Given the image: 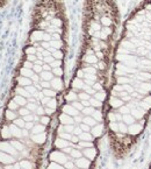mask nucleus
Wrapping results in <instances>:
<instances>
[{"label":"nucleus","instance_id":"obj_1","mask_svg":"<svg viewBox=\"0 0 151 169\" xmlns=\"http://www.w3.org/2000/svg\"><path fill=\"white\" fill-rule=\"evenodd\" d=\"M50 160L52 162L60 163V165H65V162L69 159H68V155L63 151H54L50 154Z\"/></svg>","mask_w":151,"mask_h":169},{"label":"nucleus","instance_id":"obj_2","mask_svg":"<svg viewBox=\"0 0 151 169\" xmlns=\"http://www.w3.org/2000/svg\"><path fill=\"white\" fill-rule=\"evenodd\" d=\"M0 151L5 152V153H7V154L14 156V157L19 155V152L11 145V142H7V141L0 142Z\"/></svg>","mask_w":151,"mask_h":169},{"label":"nucleus","instance_id":"obj_3","mask_svg":"<svg viewBox=\"0 0 151 169\" xmlns=\"http://www.w3.org/2000/svg\"><path fill=\"white\" fill-rule=\"evenodd\" d=\"M143 129V125L141 123H135L133 125H130L128 127V133L130 135H134V137H136L140 133L142 132Z\"/></svg>","mask_w":151,"mask_h":169},{"label":"nucleus","instance_id":"obj_4","mask_svg":"<svg viewBox=\"0 0 151 169\" xmlns=\"http://www.w3.org/2000/svg\"><path fill=\"white\" fill-rule=\"evenodd\" d=\"M15 162V159H14V156L9 155L7 153H5V152L0 151V163H2V165H12Z\"/></svg>","mask_w":151,"mask_h":169},{"label":"nucleus","instance_id":"obj_5","mask_svg":"<svg viewBox=\"0 0 151 169\" xmlns=\"http://www.w3.org/2000/svg\"><path fill=\"white\" fill-rule=\"evenodd\" d=\"M74 163H76V167H78L79 169H88L91 165V160H88L87 157H79Z\"/></svg>","mask_w":151,"mask_h":169},{"label":"nucleus","instance_id":"obj_6","mask_svg":"<svg viewBox=\"0 0 151 169\" xmlns=\"http://www.w3.org/2000/svg\"><path fill=\"white\" fill-rule=\"evenodd\" d=\"M60 121L62 125H73L74 119L66 113H62L60 115Z\"/></svg>","mask_w":151,"mask_h":169},{"label":"nucleus","instance_id":"obj_7","mask_svg":"<svg viewBox=\"0 0 151 169\" xmlns=\"http://www.w3.org/2000/svg\"><path fill=\"white\" fill-rule=\"evenodd\" d=\"M63 113L69 114V115H71V117H76V115L79 114V111L76 110L71 104H66V105L63 106Z\"/></svg>","mask_w":151,"mask_h":169},{"label":"nucleus","instance_id":"obj_8","mask_svg":"<svg viewBox=\"0 0 151 169\" xmlns=\"http://www.w3.org/2000/svg\"><path fill=\"white\" fill-rule=\"evenodd\" d=\"M30 138H32V141L36 142V143H40V145H42V143H44L47 140V135L46 133H40V134H32L30 135Z\"/></svg>","mask_w":151,"mask_h":169},{"label":"nucleus","instance_id":"obj_9","mask_svg":"<svg viewBox=\"0 0 151 169\" xmlns=\"http://www.w3.org/2000/svg\"><path fill=\"white\" fill-rule=\"evenodd\" d=\"M92 135L94 138H99L102 135V132H104V125L101 124H96L94 127H92Z\"/></svg>","mask_w":151,"mask_h":169},{"label":"nucleus","instance_id":"obj_10","mask_svg":"<svg viewBox=\"0 0 151 169\" xmlns=\"http://www.w3.org/2000/svg\"><path fill=\"white\" fill-rule=\"evenodd\" d=\"M9 129H11V133H12V137L14 138H21L22 137V129L20 127H18L16 125H9Z\"/></svg>","mask_w":151,"mask_h":169},{"label":"nucleus","instance_id":"obj_11","mask_svg":"<svg viewBox=\"0 0 151 169\" xmlns=\"http://www.w3.org/2000/svg\"><path fill=\"white\" fill-rule=\"evenodd\" d=\"M82 154L85 155V157H87L88 160H93L96 155V151L93 148V147H90V148H85L84 151H82Z\"/></svg>","mask_w":151,"mask_h":169},{"label":"nucleus","instance_id":"obj_12","mask_svg":"<svg viewBox=\"0 0 151 169\" xmlns=\"http://www.w3.org/2000/svg\"><path fill=\"white\" fill-rule=\"evenodd\" d=\"M69 145H70V142L68 141V140L62 139V138H58L55 141V146L56 148H58V149H64L66 147H69Z\"/></svg>","mask_w":151,"mask_h":169},{"label":"nucleus","instance_id":"obj_13","mask_svg":"<svg viewBox=\"0 0 151 169\" xmlns=\"http://www.w3.org/2000/svg\"><path fill=\"white\" fill-rule=\"evenodd\" d=\"M82 123L86 124V125H88L90 127H94L96 124H98V121H96L95 119L93 118L92 115H85V117H84V119H82Z\"/></svg>","mask_w":151,"mask_h":169},{"label":"nucleus","instance_id":"obj_14","mask_svg":"<svg viewBox=\"0 0 151 169\" xmlns=\"http://www.w3.org/2000/svg\"><path fill=\"white\" fill-rule=\"evenodd\" d=\"M13 101H15V103H16L19 106H21V107H23V106H26L28 104V103H27V98H24V97L20 96V95H16V96L14 97Z\"/></svg>","mask_w":151,"mask_h":169},{"label":"nucleus","instance_id":"obj_15","mask_svg":"<svg viewBox=\"0 0 151 169\" xmlns=\"http://www.w3.org/2000/svg\"><path fill=\"white\" fill-rule=\"evenodd\" d=\"M44 131H46V126L42 125V124H37L33 127L30 132H32V134H40V133H43Z\"/></svg>","mask_w":151,"mask_h":169},{"label":"nucleus","instance_id":"obj_16","mask_svg":"<svg viewBox=\"0 0 151 169\" xmlns=\"http://www.w3.org/2000/svg\"><path fill=\"white\" fill-rule=\"evenodd\" d=\"M18 114L19 113H15V111L7 110L6 111V113H5V117H6V119L9 120V121H14L15 119L18 118Z\"/></svg>","mask_w":151,"mask_h":169},{"label":"nucleus","instance_id":"obj_17","mask_svg":"<svg viewBox=\"0 0 151 169\" xmlns=\"http://www.w3.org/2000/svg\"><path fill=\"white\" fill-rule=\"evenodd\" d=\"M78 137L82 141H92V139H93V135L90 132H82Z\"/></svg>","mask_w":151,"mask_h":169},{"label":"nucleus","instance_id":"obj_18","mask_svg":"<svg viewBox=\"0 0 151 169\" xmlns=\"http://www.w3.org/2000/svg\"><path fill=\"white\" fill-rule=\"evenodd\" d=\"M9 142H11V145L18 152H22L23 149H24V146L22 145V142L18 141V140H12V141H9Z\"/></svg>","mask_w":151,"mask_h":169},{"label":"nucleus","instance_id":"obj_19","mask_svg":"<svg viewBox=\"0 0 151 169\" xmlns=\"http://www.w3.org/2000/svg\"><path fill=\"white\" fill-rule=\"evenodd\" d=\"M16 93L18 95H20V96H22V97H24V98H30V93L24 89V87H19L18 89H16Z\"/></svg>","mask_w":151,"mask_h":169},{"label":"nucleus","instance_id":"obj_20","mask_svg":"<svg viewBox=\"0 0 151 169\" xmlns=\"http://www.w3.org/2000/svg\"><path fill=\"white\" fill-rule=\"evenodd\" d=\"M1 137L4 139H9L12 137V133H11V129H9V126H4V128L1 129Z\"/></svg>","mask_w":151,"mask_h":169},{"label":"nucleus","instance_id":"obj_21","mask_svg":"<svg viewBox=\"0 0 151 169\" xmlns=\"http://www.w3.org/2000/svg\"><path fill=\"white\" fill-rule=\"evenodd\" d=\"M65 99H66V101H71V103H73V101H77L78 95H76L73 91H71V92H69L66 96H65Z\"/></svg>","mask_w":151,"mask_h":169},{"label":"nucleus","instance_id":"obj_22","mask_svg":"<svg viewBox=\"0 0 151 169\" xmlns=\"http://www.w3.org/2000/svg\"><path fill=\"white\" fill-rule=\"evenodd\" d=\"M13 124L16 125V126L20 128H24V126H26V121H24V119H23L22 117H21V118H16L13 121Z\"/></svg>","mask_w":151,"mask_h":169},{"label":"nucleus","instance_id":"obj_23","mask_svg":"<svg viewBox=\"0 0 151 169\" xmlns=\"http://www.w3.org/2000/svg\"><path fill=\"white\" fill-rule=\"evenodd\" d=\"M90 104H91V106H93L94 109H96V107L99 109V107H101V106H102V101H98V99H95V98L93 97V98H91V99H90Z\"/></svg>","mask_w":151,"mask_h":169},{"label":"nucleus","instance_id":"obj_24","mask_svg":"<svg viewBox=\"0 0 151 169\" xmlns=\"http://www.w3.org/2000/svg\"><path fill=\"white\" fill-rule=\"evenodd\" d=\"M20 167L22 169H33V165L30 161L28 160H22L20 162Z\"/></svg>","mask_w":151,"mask_h":169},{"label":"nucleus","instance_id":"obj_25","mask_svg":"<svg viewBox=\"0 0 151 169\" xmlns=\"http://www.w3.org/2000/svg\"><path fill=\"white\" fill-rule=\"evenodd\" d=\"M78 146L80 147V148H84V149H85V148L93 147V143H92L91 141H82V140H80V141L78 142Z\"/></svg>","mask_w":151,"mask_h":169},{"label":"nucleus","instance_id":"obj_26","mask_svg":"<svg viewBox=\"0 0 151 169\" xmlns=\"http://www.w3.org/2000/svg\"><path fill=\"white\" fill-rule=\"evenodd\" d=\"M94 112H95V110L93 106H87V107H84V110H82V113L85 115H92Z\"/></svg>","mask_w":151,"mask_h":169},{"label":"nucleus","instance_id":"obj_27","mask_svg":"<svg viewBox=\"0 0 151 169\" xmlns=\"http://www.w3.org/2000/svg\"><path fill=\"white\" fill-rule=\"evenodd\" d=\"M18 113L20 114V117H22L23 118V117H26V115H28V114H30L32 112L28 110L27 107H20L19 111H18Z\"/></svg>","mask_w":151,"mask_h":169},{"label":"nucleus","instance_id":"obj_28","mask_svg":"<svg viewBox=\"0 0 151 169\" xmlns=\"http://www.w3.org/2000/svg\"><path fill=\"white\" fill-rule=\"evenodd\" d=\"M58 135H60V138H62V139H64V140H68V141H71V138H72V135L70 134V133L68 132H60L58 133Z\"/></svg>","mask_w":151,"mask_h":169},{"label":"nucleus","instance_id":"obj_29","mask_svg":"<svg viewBox=\"0 0 151 169\" xmlns=\"http://www.w3.org/2000/svg\"><path fill=\"white\" fill-rule=\"evenodd\" d=\"M70 156L77 160V159H79V157H82V152L78 151V149H72L71 153H70Z\"/></svg>","mask_w":151,"mask_h":169},{"label":"nucleus","instance_id":"obj_30","mask_svg":"<svg viewBox=\"0 0 151 169\" xmlns=\"http://www.w3.org/2000/svg\"><path fill=\"white\" fill-rule=\"evenodd\" d=\"M78 98L80 99V101H90V99H91V96H90V95H87L86 92H80V93H78Z\"/></svg>","mask_w":151,"mask_h":169},{"label":"nucleus","instance_id":"obj_31","mask_svg":"<svg viewBox=\"0 0 151 169\" xmlns=\"http://www.w3.org/2000/svg\"><path fill=\"white\" fill-rule=\"evenodd\" d=\"M92 117L95 119L98 123H101V121H102V113H101L100 111H95L94 113L92 114Z\"/></svg>","mask_w":151,"mask_h":169},{"label":"nucleus","instance_id":"obj_32","mask_svg":"<svg viewBox=\"0 0 151 169\" xmlns=\"http://www.w3.org/2000/svg\"><path fill=\"white\" fill-rule=\"evenodd\" d=\"M109 128H110V131H112V132L118 133L119 132V123H116V121L109 123Z\"/></svg>","mask_w":151,"mask_h":169},{"label":"nucleus","instance_id":"obj_33","mask_svg":"<svg viewBox=\"0 0 151 169\" xmlns=\"http://www.w3.org/2000/svg\"><path fill=\"white\" fill-rule=\"evenodd\" d=\"M71 105L73 106V107L76 109V110L79 111V112L84 110V106H82V101H73V103H71Z\"/></svg>","mask_w":151,"mask_h":169},{"label":"nucleus","instance_id":"obj_34","mask_svg":"<svg viewBox=\"0 0 151 169\" xmlns=\"http://www.w3.org/2000/svg\"><path fill=\"white\" fill-rule=\"evenodd\" d=\"M94 98L95 99H98V101H105V98H106V93L105 92H96L95 95H94Z\"/></svg>","mask_w":151,"mask_h":169},{"label":"nucleus","instance_id":"obj_35","mask_svg":"<svg viewBox=\"0 0 151 169\" xmlns=\"http://www.w3.org/2000/svg\"><path fill=\"white\" fill-rule=\"evenodd\" d=\"M26 106H27V109L30 111V112H35V111L37 110V107H38V105H37L36 103H28Z\"/></svg>","mask_w":151,"mask_h":169},{"label":"nucleus","instance_id":"obj_36","mask_svg":"<svg viewBox=\"0 0 151 169\" xmlns=\"http://www.w3.org/2000/svg\"><path fill=\"white\" fill-rule=\"evenodd\" d=\"M48 169H65V167H63V166L60 165V163L51 162L50 165H49V167H48Z\"/></svg>","mask_w":151,"mask_h":169},{"label":"nucleus","instance_id":"obj_37","mask_svg":"<svg viewBox=\"0 0 151 169\" xmlns=\"http://www.w3.org/2000/svg\"><path fill=\"white\" fill-rule=\"evenodd\" d=\"M40 123H41L42 125L47 126L48 124L50 123V118H49V117H47V115H41V118H40Z\"/></svg>","mask_w":151,"mask_h":169},{"label":"nucleus","instance_id":"obj_38","mask_svg":"<svg viewBox=\"0 0 151 169\" xmlns=\"http://www.w3.org/2000/svg\"><path fill=\"white\" fill-rule=\"evenodd\" d=\"M8 110H12V111L19 110V105L14 101H9V104H8Z\"/></svg>","mask_w":151,"mask_h":169},{"label":"nucleus","instance_id":"obj_39","mask_svg":"<svg viewBox=\"0 0 151 169\" xmlns=\"http://www.w3.org/2000/svg\"><path fill=\"white\" fill-rule=\"evenodd\" d=\"M56 106H57V101H56L55 98H51L49 103L47 104V107H50V109H54V110L56 109Z\"/></svg>","mask_w":151,"mask_h":169},{"label":"nucleus","instance_id":"obj_40","mask_svg":"<svg viewBox=\"0 0 151 169\" xmlns=\"http://www.w3.org/2000/svg\"><path fill=\"white\" fill-rule=\"evenodd\" d=\"M74 126L73 125H64V132H68L70 133V134H72L74 131Z\"/></svg>","mask_w":151,"mask_h":169},{"label":"nucleus","instance_id":"obj_41","mask_svg":"<svg viewBox=\"0 0 151 169\" xmlns=\"http://www.w3.org/2000/svg\"><path fill=\"white\" fill-rule=\"evenodd\" d=\"M64 167H65V169H74V167H76V163H73L72 161L68 160L66 162H65Z\"/></svg>","mask_w":151,"mask_h":169},{"label":"nucleus","instance_id":"obj_42","mask_svg":"<svg viewBox=\"0 0 151 169\" xmlns=\"http://www.w3.org/2000/svg\"><path fill=\"white\" fill-rule=\"evenodd\" d=\"M80 128H82V132H90L91 131V127L88 126V125H86V124H84V123H80Z\"/></svg>","mask_w":151,"mask_h":169},{"label":"nucleus","instance_id":"obj_43","mask_svg":"<svg viewBox=\"0 0 151 169\" xmlns=\"http://www.w3.org/2000/svg\"><path fill=\"white\" fill-rule=\"evenodd\" d=\"M35 113L37 114V115H44V113H46V110L42 107V106L38 105V107H37V110L35 111Z\"/></svg>","mask_w":151,"mask_h":169},{"label":"nucleus","instance_id":"obj_44","mask_svg":"<svg viewBox=\"0 0 151 169\" xmlns=\"http://www.w3.org/2000/svg\"><path fill=\"white\" fill-rule=\"evenodd\" d=\"M23 119H24V121L26 123H29V121H34V114H28V115H26V117H23Z\"/></svg>","mask_w":151,"mask_h":169},{"label":"nucleus","instance_id":"obj_45","mask_svg":"<svg viewBox=\"0 0 151 169\" xmlns=\"http://www.w3.org/2000/svg\"><path fill=\"white\" fill-rule=\"evenodd\" d=\"M34 126H35L34 121H29V123H26V126H24V128H26V129H28V131H29V129L32 131Z\"/></svg>","mask_w":151,"mask_h":169},{"label":"nucleus","instance_id":"obj_46","mask_svg":"<svg viewBox=\"0 0 151 169\" xmlns=\"http://www.w3.org/2000/svg\"><path fill=\"white\" fill-rule=\"evenodd\" d=\"M79 141H80V139H79V137H78V135H72V138H71V142H73V143H78Z\"/></svg>","mask_w":151,"mask_h":169},{"label":"nucleus","instance_id":"obj_47","mask_svg":"<svg viewBox=\"0 0 151 169\" xmlns=\"http://www.w3.org/2000/svg\"><path fill=\"white\" fill-rule=\"evenodd\" d=\"M82 132V128H80V126H78V127L74 128L73 134H74V135H79V134H80Z\"/></svg>","mask_w":151,"mask_h":169},{"label":"nucleus","instance_id":"obj_48","mask_svg":"<svg viewBox=\"0 0 151 169\" xmlns=\"http://www.w3.org/2000/svg\"><path fill=\"white\" fill-rule=\"evenodd\" d=\"M44 110H46V113L48 114V115H51V114L55 112V110H54V109H50V107H47Z\"/></svg>","mask_w":151,"mask_h":169},{"label":"nucleus","instance_id":"obj_49","mask_svg":"<svg viewBox=\"0 0 151 169\" xmlns=\"http://www.w3.org/2000/svg\"><path fill=\"white\" fill-rule=\"evenodd\" d=\"M73 119H74V123H82V119H84V118L79 117V114H78V115H76Z\"/></svg>","mask_w":151,"mask_h":169},{"label":"nucleus","instance_id":"obj_50","mask_svg":"<svg viewBox=\"0 0 151 169\" xmlns=\"http://www.w3.org/2000/svg\"><path fill=\"white\" fill-rule=\"evenodd\" d=\"M28 135H29V133H28V129L23 128V129H22V137H28Z\"/></svg>","mask_w":151,"mask_h":169},{"label":"nucleus","instance_id":"obj_51","mask_svg":"<svg viewBox=\"0 0 151 169\" xmlns=\"http://www.w3.org/2000/svg\"><path fill=\"white\" fill-rule=\"evenodd\" d=\"M6 2H7V0H0V7H1V6H4Z\"/></svg>","mask_w":151,"mask_h":169},{"label":"nucleus","instance_id":"obj_52","mask_svg":"<svg viewBox=\"0 0 151 169\" xmlns=\"http://www.w3.org/2000/svg\"><path fill=\"white\" fill-rule=\"evenodd\" d=\"M0 169H1V166H0Z\"/></svg>","mask_w":151,"mask_h":169}]
</instances>
